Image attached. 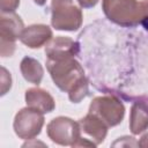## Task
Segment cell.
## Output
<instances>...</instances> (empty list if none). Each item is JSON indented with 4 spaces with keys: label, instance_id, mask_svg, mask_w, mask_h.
Segmentation results:
<instances>
[{
    "label": "cell",
    "instance_id": "6da1fadb",
    "mask_svg": "<svg viewBox=\"0 0 148 148\" xmlns=\"http://www.w3.org/2000/svg\"><path fill=\"white\" fill-rule=\"evenodd\" d=\"M46 67L54 84L60 90L68 92L73 103L81 102L89 94L88 80L84 76L83 68L74 57L60 60L47 59Z\"/></svg>",
    "mask_w": 148,
    "mask_h": 148
},
{
    "label": "cell",
    "instance_id": "e0dca14e",
    "mask_svg": "<svg viewBox=\"0 0 148 148\" xmlns=\"http://www.w3.org/2000/svg\"><path fill=\"white\" fill-rule=\"evenodd\" d=\"M77 2L83 8H91V7L96 6V3L98 2V0H77Z\"/></svg>",
    "mask_w": 148,
    "mask_h": 148
},
{
    "label": "cell",
    "instance_id": "277c9868",
    "mask_svg": "<svg viewBox=\"0 0 148 148\" xmlns=\"http://www.w3.org/2000/svg\"><path fill=\"white\" fill-rule=\"evenodd\" d=\"M23 21L15 13H2L0 18V54L10 57L15 51V40L21 37Z\"/></svg>",
    "mask_w": 148,
    "mask_h": 148
},
{
    "label": "cell",
    "instance_id": "7c38bea8",
    "mask_svg": "<svg viewBox=\"0 0 148 148\" xmlns=\"http://www.w3.org/2000/svg\"><path fill=\"white\" fill-rule=\"evenodd\" d=\"M148 128V101L138 99L133 103L130 116V130L133 134H140Z\"/></svg>",
    "mask_w": 148,
    "mask_h": 148
},
{
    "label": "cell",
    "instance_id": "8fae6325",
    "mask_svg": "<svg viewBox=\"0 0 148 148\" xmlns=\"http://www.w3.org/2000/svg\"><path fill=\"white\" fill-rule=\"evenodd\" d=\"M27 105L34 108L42 113L52 112L56 108L53 97L45 90L40 88H30L25 91Z\"/></svg>",
    "mask_w": 148,
    "mask_h": 148
},
{
    "label": "cell",
    "instance_id": "ffe728a7",
    "mask_svg": "<svg viewBox=\"0 0 148 148\" xmlns=\"http://www.w3.org/2000/svg\"><path fill=\"white\" fill-rule=\"evenodd\" d=\"M34 2H35L36 5H38V6H43V5H45L46 0H34Z\"/></svg>",
    "mask_w": 148,
    "mask_h": 148
},
{
    "label": "cell",
    "instance_id": "52a82bcc",
    "mask_svg": "<svg viewBox=\"0 0 148 148\" xmlns=\"http://www.w3.org/2000/svg\"><path fill=\"white\" fill-rule=\"evenodd\" d=\"M44 125V116L40 111L27 106L20 110L14 119L15 134L23 140H30L40 133Z\"/></svg>",
    "mask_w": 148,
    "mask_h": 148
},
{
    "label": "cell",
    "instance_id": "8992f818",
    "mask_svg": "<svg viewBox=\"0 0 148 148\" xmlns=\"http://www.w3.org/2000/svg\"><path fill=\"white\" fill-rule=\"evenodd\" d=\"M46 132L49 138L61 146H74L75 142L81 138V128L79 123L67 117H58L52 119Z\"/></svg>",
    "mask_w": 148,
    "mask_h": 148
},
{
    "label": "cell",
    "instance_id": "9a60e30c",
    "mask_svg": "<svg viewBox=\"0 0 148 148\" xmlns=\"http://www.w3.org/2000/svg\"><path fill=\"white\" fill-rule=\"evenodd\" d=\"M18 5L20 0H0L1 13H14Z\"/></svg>",
    "mask_w": 148,
    "mask_h": 148
},
{
    "label": "cell",
    "instance_id": "30bf717a",
    "mask_svg": "<svg viewBox=\"0 0 148 148\" xmlns=\"http://www.w3.org/2000/svg\"><path fill=\"white\" fill-rule=\"evenodd\" d=\"M79 125L81 131H83L89 136H91L96 145H99L101 142L104 141L109 126L97 116L89 112L84 118L80 119Z\"/></svg>",
    "mask_w": 148,
    "mask_h": 148
},
{
    "label": "cell",
    "instance_id": "5b68a950",
    "mask_svg": "<svg viewBox=\"0 0 148 148\" xmlns=\"http://www.w3.org/2000/svg\"><path fill=\"white\" fill-rule=\"evenodd\" d=\"M89 112L101 118L109 127L118 125L125 114L123 103L113 96H99L92 99Z\"/></svg>",
    "mask_w": 148,
    "mask_h": 148
},
{
    "label": "cell",
    "instance_id": "5bb4252c",
    "mask_svg": "<svg viewBox=\"0 0 148 148\" xmlns=\"http://www.w3.org/2000/svg\"><path fill=\"white\" fill-rule=\"evenodd\" d=\"M12 87L10 73L5 67H1V95H5Z\"/></svg>",
    "mask_w": 148,
    "mask_h": 148
},
{
    "label": "cell",
    "instance_id": "4fadbf2b",
    "mask_svg": "<svg viewBox=\"0 0 148 148\" xmlns=\"http://www.w3.org/2000/svg\"><path fill=\"white\" fill-rule=\"evenodd\" d=\"M20 69L21 73L23 75V77L34 84H39L42 79H43V67L39 64V61H37L36 59L31 58V57H24L21 61L20 65Z\"/></svg>",
    "mask_w": 148,
    "mask_h": 148
},
{
    "label": "cell",
    "instance_id": "9c48e42d",
    "mask_svg": "<svg viewBox=\"0 0 148 148\" xmlns=\"http://www.w3.org/2000/svg\"><path fill=\"white\" fill-rule=\"evenodd\" d=\"M52 37V30L45 24H32L24 28L20 40L30 49H38L46 44Z\"/></svg>",
    "mask_w": 148,
    "mask_h": 148
},
{
    "label": "cell",
    "instance_id": "2e32d148",
    "mask_svg": "<svg viewBox=\"0 0 148 148\" xmlns=\"http://www.w3.org/2000/svg\"><path fill=\"white\" fill-rule=\"evenodd\" d=\"M140 10H141V21H142L145 17L148 16V0L140 1Z\"/></svg>",
    "mask_w": 148,
    "mask_h": 148
},
{
    "label": "cell",
    "instance_id": "ac0fdd59",
    "mask_svg": "<svg viewBox=\"0 0 148 148\" xmlns=\"http://www.w3.org/2000/svg\"><path fill=\"white\" fill-rule=\"evenodd\" d=\"M138 145L141 146V147H148V134H145L141 138V140H140V142Z\"/></svg>",
    "mask_w": 148,
    "mask_h": 148
},
{
    "label": "cell",
    "instance_id": "d6986e66",
    "mask_svg": "<svg viewBox=\"0 0 148 148\" xmlns=\"http://www.w3.org/2000/svg\"><path fill=\"white\" fill-rule=\"evenodd\" d=\"M141 24H142V27L148 31V16H147V17H145V18L141 21Z\"/></svg>",
    "mask_w": 148,
    "mask_h": 148
},
{
    "label": "cell",
    "instance_id": "3957f363",
    "mask_svg": "<svg viewBox=\"0 0 148 148\" xmlns=\"http://www.w3.org/2000/svg\"><path fill=\"white\" fill-rule=\"evenodd\" d=\"M51 23L57 30L75 31L82 24V12L74 0H52Z\"/></svg>",
    "mask_w": 148,
    "mask_h": 148
},
{
    "label": "cell",
    "instance_id": "ba28073f",
    "mask_svg": "<svg viewBox=\"0 0 148 148\" xmlns=\"http://www.w3.org/2000/svg\"><path fill=\"white\" fill-rule=\"evenodd\" d=\"M79 53V44L68 37H56L45 46V54L47 59L60 60L65 58L75 57Z\"/></svg>",
    "mask_w": 148,
    "mask_h": 148
},
{
    "label": "cell",
    "instance_id": "7a4b0ae2",
    "mask_svg": "<svg viewBox=\"0 0 148 148\" xmlns=\"http://www.w3.org/2000/svg\"><path fill=\"white\" fill-rule=\"evenodd\" d=\"M103 12L121 27H134L141 22L140 2L136 0H103Z\"/></svg>",
    "mask_w": 148,
    "mask_h": 148
}]
</instances>
